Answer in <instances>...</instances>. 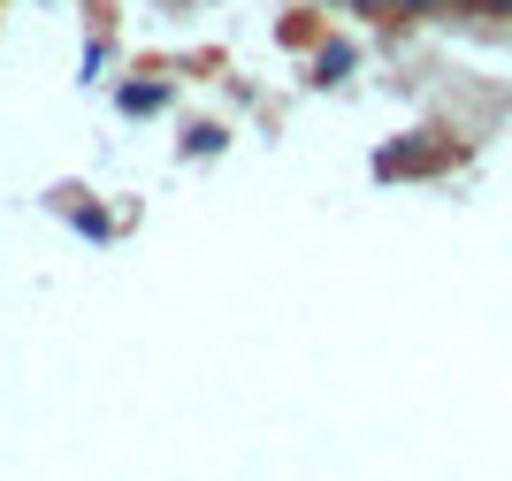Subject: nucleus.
Wrapping results in <instances>:
<instances>
[{"instance_id":"f257e3e1","label":"nucleus","mask_w":512,"mask_h":481,"mask_svg":"<svg viewBox=\"0 0 512 481\" xmlns=\"http://www.w3.org/2000/svg\"><path fill=\"white\" fill-rule=\"evenodd\" d=\"M115 107H123V115H161V107H169V84H123Z\"/></svg>"},{"instance_id":"f03ea898","label":"nucleus","mask_w":512,"mask_h":481,"mask_svg":"<svg viewBox=\"0 0 512 481\" xmlns=\"http://www.w3.org/2000/svg\"><path fill=\"white\" fill-rule=\"evenodd\" d=\"M314 69H321V84L352 77V46H321V54H314Z\"/></svg>"},{"instance_id":"7ed1b4c3","label":"nucleus","mask_w":512,"mask_h":481,"mask_svg":"<svg viewBox=\"0 0 512 481\" xmlns=\"http://www.w3.org/2000/svg\"><path fill=\"white\" fill-rule=\"evenodd\" d=\"M184 153H192V161H207V153H222V130H214V123H199L192 138H184Z\"/></svg>"}]
</instances>
